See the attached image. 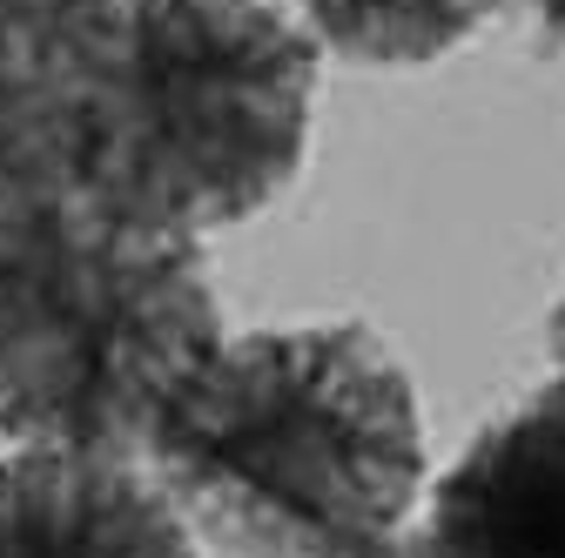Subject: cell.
<instances>
[{
    "instance_id": "obj_1",
    "label": "cell",
    "mask_w": 565,
    "mask_h": 558,
    "mask_svg": "<svg viewBox=\"0 0 565 558\" xmlns=\"http://www.w3.org/2000/svg\"><path fill=\"white\" fill-rule=\"evenodd\" d=\"M195 545L236 558H330L417 518V384L358 316L223 336L141 438Z\"/></svg>"
},
{
    "instance_id": "obj_2",
    "label": "cell",
    "mask_w": 565,
    "mask_h": 558,
    "mask_svg": "<svg viewBox=\"0 0 565 558\" xmlns=\"http://www.w3.org/2000/svg\"><path fill=\"white\" fill-rule=\"evenodd\" d=\"M323 54L282 0H115L61 101L67 189L95 216L209 243L290 195Z\"/></svg>"
},
{
    "instance_id": "obj_3",
    "label": "cell",
    "mask_w": 565,
    "mask_h": 558,
    "mask_svg": "<svg viewBox=\"0 0 565 558\" xmlns=\"http://www.w3.org/2000/svg\"><path fill=\"white\" fill-rule=\"evenodd\" d=\"M223 336L209 243L95 216L67 189L0 243V438L141 451Z\"/></svg>"
},
{
    "instance_id": "obj_4",
    "label": "cell",
    "mask_w": 565,
    "mask_h": 558,
    "mask_svg": "<svg viewBox=\"0 0 565 558\" xmlns=\"http://www.w3.org/2000/svg\"><path fill=\"white\" fill-rule=\"evenodd\" d=\"M0 558H202L141 451L8 444Z\"/></svg>"
},
{
    "instance_id": "obj_5",
    "label": "cell",
    "mask_w": 565,
    "mask_h": 558,
    "mask_svg": "<svg viewBox=\"0 0 565 558\" xmlns=\"http://www.w3.org/2000/svg\"><path fill=\"white\" fill-rule=\"evenodd\" d=\"M417 525L451 558H565V371L471 431L424 484Z\"/></svg>"
},
{
    "instance_id": "obj_6",
    "label": "cell",
    "mask_w": 565,
    "mask_h": 558,
    "mask_svg": "<svg viewBox=\"0 0 565 558\" xmlns=\"http://www.w3.org/2000/svg\"><path fill=\"white\" fill-rule=\"evenodd\" d=\"M317 54L358 67H431L512 0H282Z\"/></svg>"
},
{
    "instance_id": "obj_7",
    "label": "cell",
    "mask_w": 565,
    "mask_h": 558,
    "mask_svg": "<svg viewBox=\"0 0 565 558\" xmlns=\"http://www.w3.org/2000/svg\"><path fill=\"white\" fill-rule=\"evenodd\" d=\"M67 195V135L54 101L0 95V243Z\"/></svg>"
},
{
    "instance_id": "obj_8",
    "label": "cell",
    "mask_w": 565,
    "mask_h": 558,
    "mask_svg": "<svg viewBox=\"0 0 565 558\" xmlns=\"http://www.w3.org/2000/svg\"><path fill=\"white\" fill-rule=\"evenodd\" d=\"M330 558H451L431 532H424L417 518L411 525H397V532H384V538H364V545H343V551H330Z\"/></svg>"
},
{
    "instance_id": "obj_9",
    "label": "cell",
    "mask_w": 565,
    "mask_h": 558,
    "mask_svg": "<svg viewBox=\"0 0 565 558\" xmlns=\"http://www.w3.org/2000/svg\"><path fill=\"white\" fill-rule=\"evenodd\" d=\"M512 8H525V21H532V47H545V54L565 47V0H512Z\"/></svg>"
},
{
    "instance_id": "obj_10",
    "label": "cell",
    "mask_w": 565,
    "mask_h": 558,
    "mask_svg": "<svg viewBox=\"0 0 565 558\" xmlns=\"http://www.w3.org/2000/svg\"><path fill=\"white\" fill-rule=\"evenodd\" d=\"M545 343H552V371H565V290H558V303L545 316Z\"/></svg>"
}]
</instances>
